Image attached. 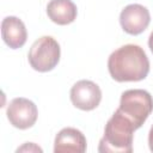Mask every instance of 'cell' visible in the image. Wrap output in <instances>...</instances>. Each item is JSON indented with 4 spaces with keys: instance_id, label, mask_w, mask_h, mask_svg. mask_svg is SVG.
<instances>
[{
    "instance_id": "4",
    "label": "cell",
    "mask_w": 153,
    "mask_h": 153,
    "mask_svg": "<svg viewBox=\"0 0 153 153\" xmlns=\"http://www.w3.org/2000/svg\"><path fill=\"white\" fill-rule=\"evenodd\" d=\"M61 56V48L57 41L51 36H42L36 39L27 54L30 66L41 73L53 71Z\"/></svg>"
},
{
    "instance_id": "11",
    "label": "cell",
    "mask_w": 153,
    "mask_h": 153,
    "mask_svg": "<svg viewBox=\"0 0 153 153\" xmlns=\"http://www.w3.org/2000/svg\"><path fill=\"white\" fill-rule=\"evenodd\" d=\"M24 151H29V152H43V149L41 147H38L37 145H35L33 142H26L24 146L19 147L17 149V152H24Z\"/></svg>"
},
{
    "instance_id": "10",
    "label": "cell",
    "mask_w": 153,
    "mask_h": 153,
    "mask_svg": "<svg viewBox=\"0 0 153 153\" xmlns=\"http://www.w3.org/2000/svg\"><path fill=\"white\" fill-rule=\"evenodd\" d=\"M49 19L57 25H68L76 18L78 10L72 0H50L47 5Z\"/></svg>"
},
{
    "instance_id": "5",
    "label": "cell",
    "mask_w": 153,
    "mask_h": 153,
    "mask_svg": "<svg viewBox=\"0 0 153 153\" xmlns=\"http://www.w3.org/2000/svg\"><path fill=\"white\" fill-rule=\"evenodd\" d=\"M6 115L13 127L24 130L31 128L36 123L38 110L32 100L24 97H18L10 102Z\"/></svg>"
},
{
    "instance_id": "8",
    "label": "cell",
    "mask_w": 153,
    "mask_h": 153,
    "mask_svg": "<svg viewBox=\"0 0 153 153\" xmlns=\"http://www.w3.org/2000/svg\"><path fill=\"white\" fill-rule=\"evenodd\" d=\"M86 137L76 128L66 127L61 129L55 136V153H84L86 151Z\"/></svg>"
},
{
    "instance_id": "2",
    "label": "cell",
    "mask_w": 153,
    "mask_h": 153,
    "mask_svg": "<svg viewBox=\"0 0 153 153\" xmlns=\"http://www.w3.org/2000/svg\"><path fill=\"white\" fill-rule=\"evenodd\" d=\"M135 127L118 109L109 118L104 135L99 141L100 153H130L133 151V134Z\"/></svg>"
},
{
    "instance_id": "13",
    "label": "cell",
    "mask_w": 153,
    "mask_h": 153,
    "mask_svg": "<svg viewBox=\"0 0 153 153\" xmlns=\"http://www.w3.org/2000/svg\"><path fill=\"white\" fill-rule=\"evenodd\" d=\"M148 47H149V49H151V51L153 54V31L151 32V35L148 37Z\"/></svg>"
},
{
    "instance_id": "7",
    "label": "cell",
    "mask_w": 153,
    "mask_h": 153,
    "mask_svg": "<svg viewBox=\"0 0 153 153\" xmlns=\"http://www.w3.org/2000/svg\"><path fill=\"white\" fill-rule=\"evenodd\" d=\"M151 23V14L147 7L140 4L127 5L120 13V24L123 31L131 36L142 33Z\"/></svg>"
},
{
    "instance_id": "6",
    "label": "cell",
    "mask_w": 153,
    "mask_h": 153,
    "mask_svg": "<svg viewBox=\"0 0 153 153\" xmlns=\"http://www.w3.org/2000/svg\"><path fill=\"white\" fill-rule=\"evenodd\" d=\"M69 97L75 108L82 111H91L99 105L102 100V90L96 82L82 79L72 86Z\"/></svg>"
},
{
    "instance_id": "9",
    "label": "cell",
    "mask_w": 153,
    "mask_h": 153,
    "mask_svg": "<svg viewBox=\"0 0 153 153\" xmlns=\"http://www.w3.org/2000/svg\"><path fill=\"white\" fill-rule=\"evenodd\" d=\"M1 36L11 49L22 48L27 39V31L22 19L14 16L5 17L1 22Z\"/></svg>"
},
{
    "instance_id": "3",
    "label": "cell",
    "mask_w": 153,
    "mask_h": 153,
    "mask_svg": "<svg viewBox=\"0 0 153 153\" xmlns=\"http://www.w3.org/2000/svg\"><path fill=\"white\" fill-rule=\"evenodd\" d=\"M118 110L139 129L153 111V97L146 90H127L121 94Z\"/></svg>"
},
{
    "instance_id": "1",
    "label": "cell",
    "mask_w": 153,
    "mask_h": 153,
    "mask_svg": "<svg viewBox=\"0 0 153 153\" xmlns=\"http://www.w3.org/2000/svg\"><path fill=\"white\" fill-rule=\"evenodd\" d=\"M108 69L115 81H141L149 73V60L140 45L126 44L110 54Z\"/></svg>"
},
{
    "instance_id": "12",
    "label": "cell",
    "mask_w": 153,
    "mask_h": 153,
    "mask_svg": "<svg viewBox=\"0 0 153 153\" xmlns=\"http://www.w3.org/2000/svg\"><path fill=\"white\" fill-rule=\"evenodd\" d=\"M148 146H149L151 152H153V124H152L149 133H148Z\"/></svg>"
}]
</instances>
